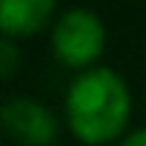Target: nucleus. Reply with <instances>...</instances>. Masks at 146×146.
Listing matches in <instances>:
<instances>
[{
	"label": "nucleus",
	"instance_id": "nucleus-6",
	"mask_svg": "<svg viewBox=\"0 0 146 146\" xmlns=\"http://www.w3.org/2000/svg\"><path fill=\"white\" fill-rule=\"evenodd\" d=\"M120 146H146V129H137V132L126 135V140Z\"/></svg>",
	"mask_w": 146,
	"mask_h": 146
},
{
	"label": "nucleus",
	"instance_id": "nucleus-2",
	"mask_svg": "<svg viewBox=\"0 0 146 146\" xmlns=\"http://www.w3.org/2000/svg\"><path fill=\"white\" fill-rule=\"evenodd\" d=\"M106 49V26L103 20L83 6L63 12L52 26V52L69 69H95Z\"/></svg>",
	"mask_w": 146,
	"mask_h": 146
},
{
	"label": "nucleus",
	"instance_id": "nucleus-1",
	"mask_svg": "<svg viewBox=\"0 0 146 146\" xmlns=\"http://www.w3.org/2000/svg\"><path fill=\"white\" fill-rule=\"evenodd\" d=\"M132 117V95L126 80L106 66L78 75L66 92L69 129L86 146H106L117 140Z\"/></svg>",
	"mask_w": 146,
	"mask_h": 146
},
{
	"label": "nucleus",
	"instance_id": "nucleus-4",
	"mask_svg": "<svg viewBox=\"0 0 146 146\" xmlns=\"http://www.w3.org/2000/svg\"><path fill=\"white\" fill-rule=\"evenodd\" d=\"M57 0H0V29L3 37H32L54 15Z\"/></svg>",
	"mask_w": 146,
	"mask_h": 146
},
{
	"label": "nucleus",
	"instance_id": "nucleus-5",
	"mask_svg": "<svg viewBox=\"0 0 146 146\" xmlns=\"http://www.w3.org/2000/svg\"><path fill=\"white\" fill-rule=\"evenodd\" d=\"M0 72L9 78L12 72H15V63H17V52H15V40H9V37H3V43H0Z\"/></svg>",
	"mask_w": 146,
	"mask_h": 146
},
{
	"label": "nucleus",
	"instance_id": "nucleus-3",
	"mask_svg": "<svg viewBox=\"0 0 146 146\" xmlns=\"http://www.w3.org/2000/svg\"><path fill=\"white\" fill-rule=\"evenodd\" d=\"M0 126L20 146H49L57 137V117L35 98H12L0 109Z\"/></svg>",
	"mask_w": 146,
	"mask_h": 146
}]
</instances>
